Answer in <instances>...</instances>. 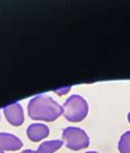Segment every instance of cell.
I'll list each match as a JSON object with an SVG mask.
<instances>
[{
  "instance_id": "6da1fadb",
  "label": "cell",
  "mask_w": 130,
  "mask_h": 153,
  "mask_svg": "<svg viewBox=\"0 0 130 153\" xmlns=\"http://www.w3.org/2000/svg\"><path fill=\"white\" fill-rule=\"evenodd\" d=\"M27 113L34 120L55 121L64 113V108L51 96L39 94L29 102Z\"/></svg>"
},
{
  "instance_id": "7a4b0ae2",
  "label": "cell",
  "mask_w": 130,
  "mask_h": 153,
  "mask_svg": "<svg viewBox=\"0 0 130 153\" xmlns=\"http://www.w3.org/2000/svg\"><path fill=\"white\" fill-rule=\"evenodd\" d=\"M62 108H64L65 118L72 123L82 121L89 113L88 102L81 95H77V94H73L66 100V102L62 105Z\"/></svg>"
},
{
  "instance_id": "3957f363",
  "label": "cell",
  "mask_w": 130,
  "mask_h": 153,
  "mask_svg": "<svg viewBox=\"0 0 130 153\" xmlns=\"http://www.w3.org/2000/svg\"><path fill=\"white\" fill-rule=\"evenodd\" d=\"M62 139L68 149L80 151L89 147L90 139L86 132L78 127H67L62 130Z\"/></svg>"
},
{
  "instance_id": "277c9868",
  "label": "cell",
  "mask_w": 130,
  "mask_h": 153,
  "mask_svg": "<svg viewBox=\"0 0 130 153\" xmlns=\"http://www.w3.org/2000/svg\"><path fill=\"white\" fill-rule=\"evenodd\" d=\"M3 114L9 124L12 126H21L24 123V113L20 103H14L3 107Z\"/></svg>"
},
{
  "instance_id": "5b68a950",
  "label": "cell",
  "mask_w": 130,
  "mask_h": 153,
  "mask_svg": "<svg viewBox=\"0 0 130 153\" xmlns=\"http://www.w3.org/2000/svg\"><path fill=\"white\" fill-rule=\"evenodd\" d=\"M23 143L12 134L0 132V148L3 151H16L22 148Z\"/></svg>"
},
{
  "instance_id": "8992f818",
  "label": "cell",
  "mask_w": 130,
  "mask_h": 153,
  "mask_svg": "<svg viewBox=\"0 0 130 153\" xmlns=\"http://www.w3.org/2000/svg\"><path fill=\"white\" fill-rule=\"evenodd\" d=\"M27 138L33 142L43 140L49 134V128L44 124H32L26 129Z\"/></svg>"
},
{
  "instance_id": "52a82bcc",
  "label": "cell",
  "mask_w": 130,
  "mask_h": 153,
  "mask_svg": "<svg viewBox=\"0 0 130 153\" xmlns=\"http://www.w3.org/2000/svg\"><path fill=\"white\" fill-rule=\"evenodd\" d=\"M62 147V141L61 140H51L45 141L37 149V153H54L59 150Z\"/></svg>"
},
{
  "instance_id": "ba28073f",
  "label": "cell",
  "mask_w": 130,
  "mask_h": 153,
  "mask_svg": "<svg viewBox=\"0 0 130 153\" xmlns=\"http://www.w3.org/2000/svg\"><path fill=\"white\" fill-rule=\"evenodd\" d=\"M118 150L120 153H130V131H126L119 139Z\"/></svg>"
},
{
  "instance_id": "9c48e42d",
  "label": "cell",
  "mask_w": 130,
  "mask_h": 153,
  "mask_svg": "<svg viewBox=\"0 0 130 153\" xmlns=\"http://www.w3.org/2000/svg\"><path fill=\"white\" fill-rule=\"evenodd\" d=\"M21 153H37V151H33V150H24Z\"/></svg>"
},
{
  "instance_id": "30bf717a",
  "label": "cell",
  "mask_w": 130,
  "mask_h": 153,
  "mask_svg": "<svg viewBox=\"0 0 130 153\" xmlns=\"http://www.w3.org/2000/svg\"><path fill=\"white\" fill-rule=\"evenodd\" d=\"M128 121H129V123H130V112L128 113Z\"/></svg>"
},
{
  "instance_id": "8fae6325",
  "label": "cell",
  "mask_w": 130,
  "mask_h": 153,
  "mask_svg": "<svg viewBox=\"0 0 130 153\" xmlns=\"http://www.w3.org/2000/svg\"><path fill=\"white\" fill-rule=\"evenodd\" d=\"M86 153H97V152H95V151H88Z\"/></svg>"
},
{
  "instance_id": "7c38bea8",
  "label": "cell",
  "mask_w": 130,
  "mask_h": 153,
  "mask_svg": "<svg viewBox=\"0 0 130 153\" xmlns=\"http://www.w3.org/2000/svg\"><path fill=\"white\" fill-rule=\"evenodd\" d=\"M0 153H4V152H3V150H2V149H1V148H0Z\"/></svg>"
}]
</instances>
